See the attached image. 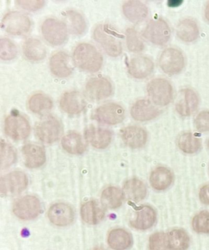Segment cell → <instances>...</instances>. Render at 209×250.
I'll return each mask as SVG.
<instances>
[{"label":"cell","mask_w":209,"mask_h":250,"mask_svg":"<svg viewBox=\"0 0 209 250\" xmlns=\"http://www.w3.org/2000/svg\"><path fill=\"white\" fill-rule=\"evenodd\" d=\"M189 245V236L183 229L157 232L149 239L150 250H186Z\"/></svg>","instance_id":"obj_1"},{"label":"cell","mask_w":209,"mask_h":250,"mask_svg":"<svg viewBox=\"0 0 209 250\" xmlns=\"http://www.w3.org/2000/svg\"><path fill=\"white\" fill-rule=\"evenodd\" d=\"M73 59L79 68L93 73L100 70L103 60L97 48L87 43H82L77 46L74 52Z\"/></svg>","instance_id":"obj_2"},{"label":"cell","mask_w":209,"mask_h":250,"mask_svg":"<svg viewBox=\"0 0 209 250\" xmlns=\"http://www.w3.org/2000/svg\"><path fill=\"white\" fill-rule=\"evenodd\" d=\"M149 97L156 105L164 106L171 102L173 90L169 82L164 79H153L148 83Z\"/></svg>","instance_id":"obj_3"},{"label":"cell","mask_w":209,"mask_h":250,"mask_svg":"<svg viewBox=\"0 0 209 250\" xmlns=\"http://www.w3.org/2000/svg\"><path fill=\"white\" fill-rule=\"evenodd\" d=\"M42 33L45 40L53 45L63 44L68 37L66 24L55 19H48L43 22Z\"/></svg>","instance_id":"obj_4"},{"label":"cell","mask_w":209,"mask_h":250,"mask_svg":"<svg viewBox=\"0 0 209 250\" xmlns=\"http://www.w3.org/2000/svg\"><path fill=\"white\" fill-rule=\"evenodd\" d=\"M35 131L41 141L50 144L60 138L63 132V127L59 120L49 117L38 123Z\"/></svg>","instance_id":"obj_5"},{"label":"cell","mask_w":209,"mask_h":250,"mask_svg":"<svg viewBox=\"0 0 209 250\" xmlns=\"http://www.w3.org/2000/svg\"><path fill=\"white\" fill-rule=\"evenodd\" d=\"M4 130L7 135L14 140H23L30 133V125L22 115L14 113L6 118Z\"/></svg>","instance_id":"obj_6"},{"label":"cell","mask_w":209,"mask_h":250,"mask_svg":"<svg viewBox=\"0 0 209 250\" xmlns=\"http://www.w3.org/2000/svg\"><path fill=\"white\" fill-rule=\"evenodd\" d=\"M93 119L102 124L114 125L123 121L125 110L121 105L108 103L98 107L93 112Z\"/></svg>","instance_id":"obj_7"},{"label":"cell","mask_w":209,"mask_h":250,"mask_svg":"<svg viewBox=\"0 0 209 250\" xmlns=\"http://www.w3.org/2000/svg\"><path fill=\"white\" fill-rule=\"evenodd\" d=\"M28 185L26 175L21 171H14L2 177L0 193L2 196H13L22 192Z\"/></svg>","instance_id":"obj_8"},{"label":"cell","mask_w":209,"mask_h":250,"mask_svg":"<svg viewBox=\"0 0 209 250\" xmlns=\"http://www.w3.org/2000/svg\"><path fill=\"white\" fill-rule=\"evenodd\" d=\"M30 26L28 17L19 12H10L2 21V27L6 32L13 35L25 34L30 30Z\"/></svg>","instance_id":"obj_9"},{"label":"cell","mask_w":209,"mask_h":250,"mask_svg":"<svg viewBox=\"0 0 209 250\" xmlns=\"http://www.w3.org/2000/svg\"><path fill=\"white\" fill-rule=\"evenodd\" d=\"M42 210V206L37 198L26 196L19 199L14 204V213L23 220H32L37 217Z\"/></svg>","instance_id":"obj_10"},{"label":"cell","mask_w":209,"mask_h":250,"mask_svg":"<svg viewBox=\"0 0 209 250\" xmlns=\"http://www.w3.org/2000/svg\"><path fill=\"white\" fill-rule=\"evenodd\" d=\"M149 42L157 45L166 44L170 37V30L168 24L162 19L153 20L148 23L143 33Z\"/></svg>","instance_id":"obj_11"},{"label":"cell","mask_w":209,"mask_h":250,"mask_svg":"<svg viewBox=\"0 0 209 250\" xmlns=\"http://www.w3.org/2000/svg\"><path fill=\"white\" fill-rule=\"evenodd\" d=\"M159 64L165 73L171 75L177 74L184 68V57L179 50L169 48L161 55Z\"/></svg>","instance_id":"obj_12"},{"label":"cell","mask_w":209,"mask_h":250,"mask_svg":"<svg viewBox=\"0 0 209 250\" xmlns=\"http://www.w3.org/2000/svg\"><path fill=\"white\" fill-rule=\"evenodd\" d=\"M112 89V83L107 79L96 78L90 79L86 83L85 93L90 100L101 101L110 97Z\"/></svg>","instance_id":"obj_13"},{"label":"cell","mask_w":209,"mask_h":250,"mask_svg":"<svg viewBox=\"0 0 209 250\" xmlns=\"http://www.w3.org/2000/svg\"><path fill=\"white\" fill-rule=\"evenodd\" d=\"M93 37L110 56L117 57L121 54L122 47L121 42L114 36L109 34L104 26L99 25L95 29Z\"/></svg>","instance_id":"obj_14"},{"label":"cell","mask_w":209,"mask_h":250,"mask_svg":"<svg viewBox=\"0 0 209 250\" xmlns=\"http://www.w3.org/2000/svg\"><path fill=\"white\" fill-rule=\"evenodd\" d=\"M48 217L53 224L59 227H66L73 222L74 213L68 204L57 203L50 207Z\"/></svg>","instance_id":"obj_15"},{"label":"cell","mask_w":209,"mask_h":250,"mask_svg":"<svg viewBox=\"0 0 209 250\" xmlns=\"http://www.w3.org/2000/svg\"><path fill=\"white\" fill-rule=\"evenodd\" d=\"M199 104L198 95L191 89L187 88L180 93L175 108L182 116H189L196 111Z\"/></svg>","instance_id":"obj_16"},{"label":"cell","mask_w":209,"mask_h":250,"mask_svg":"<svg viewBox=\"0 0 209 250\" xmlns=\"http://www.w3.org/2000/svg\"><path fill=\"white\" fill-rule=\"evenodd\" d=\"M50 68L54 75L62 78L68 77L73 70L70 57L63 52L52 55L50 60Z\"/></svg>","instance_id":"obj_17"},{"label":"cell","mask_w":209,"mask_h":250,"mask_svg":"<svg viewBox=\"0 0 209 250\" xmlns=\"http://www.w3.org/2000/svg\"><path fill=\"white\" fill-rule=\"evenodd\" d=\"M131 116L138 121L152 120L160 114V110L147 100H141L134 103L131 109Z\"/></svg>","instance_id":"obj_18"},{"label":"cell","mask_w":209,"mask_h":250,"mask_svg":"<svg viewBox=\"0 0 209 250\" xmlns=\"http://www.w3.org/2000/svg\"><path fill=\"white\" fill-rule=\"evenodd\" d=\"M86 140L95 148H106L112 140V133L107 129L90 125L85 129Z\"/></svg>","instance_id":"obj_19"},{"label":"cell","mask_w":209,"mask_h":250,"mask_svg":"<svg viewBox=\"0 0 209 250\" xmlns=\"http://www.w3.org/2000/svg\"><path fill=\"white\" fill-rule=\"evenodd\" d=\"M61 109L68 114H78L85 107L86 103L81 94L77 91L64 93L60 102Z\"/></svg>","instance_id":"obj_20"},{"label":"cell","mask_w":209,"mask_h":250,"mask_svg":"<svg viewBox=\"0 0 209 250\" xmlns=\"http://www.w3.org/2000/svg\"><path fill=\"white\" fill-rule=\"evenodd\" d=\"M121 137L126 146L129 147L137 148L145 145L147 134L141 127L131 126L122 129Z\"/></svg>","instance_id":"obj_21"},{"label":"cell","mask_w":209,"mask_h":250,"mask_svg":"<svg viewBox=\"0 0 209 250\" xmlns=\"http://www.w3.org/2000/svg\"><path fill=\"white\" fill-rule=\"evenodd\" d=\"M156 220V213L150 206H143L136 210L130 224L137 229L146 230L152 227Z\"/></svg>","instance_id":"obj_22"},{"label":"cell","mask_w":209,"mask_h":250,"mask_svg":"<svg viewBox=\"0 0 209 250\" xmlns=\"http://www.w3.org/2000/svg\"><path fill=\"white\" fill-rule=\"evenodd\" d=\"M22 153L25 158V165L28 167H39L45 163V153L42 146L36 144H28L23 146Z\"/></svg>","instance_id":"obj_23"},{"label":"cell","mask_w":209,"mask_h":250,"mask_svg":"<svg viewBox=\"0 0 209 250\" xmlns=\"http://www.w3.org/2000/svg\"><path fill=\"white\" fill-rule=\"evenodd\" d=\"M153 68V62L145 57L133 58L128 64L129 73L136 79H144L150 75Z\"/></svg>","instance_id":"obj_24"},{"label":"cell","mask_w":209,"mask_h":250,"mask_svg":"<svg viewBox=\"0 0 209 250\" xmlns=\"http://www.w3.org/2000/svg\"><path fill=\"white\" fill-rule=\"evenodd\" d=\"M124 15L133 23L143 21L148 15V9L143 3L139 1H129L124 4Z\"/></svg>","instance_id":"obj_25"},{"label":"cell","mask_w":209,"mask_h":250,"mask_svg":"<svg viewBox=\"0 0 209 250\" xmlns=\"http://www.w3.org/2000/svg\"><path fill=\"white\" fill-rule=\"evenodd\" d=\"M146 194V187L141 180L136 179L129 180L124 185V194L129 201L138 203L145 198Z\"/></svg>","instance_id":"obj_26"},{"label":"cell","mask_w":209,"mask_h":250,"mask_svg":"<svg viewBox=\"0 0 209 250\" xmlns=\"http://www.w3.org/2000/svg\"><path fill=\"white\" fill-rule=\"evenodd\" d=\"M108 244L115 250H125L131 246L133 240L126 230L115 229L111 230L108 235Z\"/></svg>","instance_id":"obj_27"},{"label":"cell","mask_w":209,"mask_h":250,"mask_svg":"<svg viewBox=\"0 0 209 250\" xmlns=\"http://www.w3.org/2000/svg\"><path fill=\"white\" fill-rule=\"evenodd\" d=\"M23 51L26 59L32 61H41L46 56V49L44 44L35 38H30L24 42Z\"/></svg>","instance_id":"obj_28"},{"label":"cell","mask_w":209,"mask_h":250,"mask_svg":"<svg viewBox=\"0 0 209 250\" xmlns=\"http://www.w3.org/2000/svg\"><path fill=\"white\" fill-rule=\"evenodd\" d=\"M62 145L64 150L73 155H79L85 151L86 144L82 136L76 132L71 131L62 139Z\"/></svg>","instance_id":"obj_29"},{"label":"cell","mask_w":209,"mask_h":250,"mask_svg":"<svg viewBox=\"0 0 209 250\" xmlns=\"http://www.w3.org/2000/svg\"><path fill=\"white\" fill-rule=\"evenodd\" d=\"M173 176L167 168L160 167L151 174L150 182L153 188L157 190H165L172 184Z\"/></svg>","instance_id":"obj_30"},{"label":"cell","mask_w":209,"mask_h":250,"mask_svg":"<svg viewBox=\"0 0 209 250\" xmlns=\"http://www.w3.org/2000/svg\"><path fill=\"white\" fill-rule=\"evenodd\" d=\"M199 28L195 21L185 19L179 23L177 28L178 37L185 42H192L198 38Z\"/></svg>","instance_id":"obj_31"},{"label":"cell","mask_w":209,"mask_h":250,"mask_svg":"<svg viewBox=\"0 0 209 250\" xmlns=\"http://www.w3.org/2000/svg\"><path fill=\"white\" fill-rule=\"evenodd\" d=\"M81 216L88 224L96 225L102 220L104 212L95 201H88L82 206Z\"/></svg>","instance_id":"obj_32"},{"label":"cell","mask_w":209,"mask_h":250,"mask_svg":"<svg viewBox=\"0 0 209 250\" xmlns=\"http://www.w3.org/2000/svg\"><path fill=\"white\" fill-rule=\"evenodd\" d=\"M124 193L116 187H109L104 189L102 195V203L105 208L115 209L122 205Z\"/></svg>","instance_id":"obj_33"},{"label":"cell","mask_w":209,"mask_h":250,"mask_svg":"<svg viewBox=\"0 0 209 250\" xmlns=\"http://www.w3.org/2000/svg\"><path fill=\"white\" fill-rule=\"evenodd\" d=\"M52 106V101L44 94H35L30 98L28 102L29 109L35 114H42L49 112Z\"/></svg>","instance_id":"obj_34"},{"label":"cell","mask_w":209,"mask_h":250,"mask_svg":"<svg viewBox=\"0 0 209 250\" xmlns=\"http://www.w3.org/2000/svg\"><path fill=\"white\" fill-rule=\"evenodd\" d=\"M178 146L184 152L193 153L201 147V140L190 133L182 134L178 139Z\"/></svg>","instance_id":"obj_35"},{"label":"cell","mask_w":209,"mask_h":250,"mask_svg":"<svg viewBox=\"0 0 209 250\" xmlns=\"http://www.w3.org/2000/svg\"><path fill=\"white\" fill-rule=\"evenodd\" d=\"M66 16L72 33L77 35L83 34L85 31L86 22L83 15L78 11L71 10L67 12Z\"/></svg>","instance_id":"obj_36"},{"label":"cell","mask_w":209,"mask_h":250,"mask_svg":"<svg viewBox=\"0 0 209 250\" xmlns=\"http://www.w3.org/2000/svg\"><path fill=\"white\" fill-rule=\"evenodd\" d=\"M126 36L127 47L130 51L139 52L144 50V42L134 29H128L126 30Z\"/></svg>","instance_id":"obj_37"},{"label":"cell","mask_w":209,"mask_h":250,"mask_svg":"<svg viewBox=\"0 0 209 250\" xmlns=\"http://www.w3.org/2000/svg\"><path fill=\"white\" fill-rule=\"evenodd\" d=\"M18 54V49L11 40L3 38L0 41V57L3 60H11Z\"/></svg>","instance_id":"obj_38"},{"label":"cell","mask_w":209,"mask_h":250,"mask_svg":"<svg viewBox=\"0 0 209 250\" xmlns=\"http://www.w3.org/2000/svg\"><path fill=\"white\" fill-rule=\"evenodd\" d=\"M16 154L15 150L10 145L1 142V168L10 167L16 161Z\"/></svg>","instance_id":"obj_39"},{"label":"cell","mask_w":209,"mask_h":250,"mask_svg":"<svg viewBox=\"0 0 209 250\" xmlns=\"http://www.w3.org/2000/svg\"><path fill=\"white\" fill-rule=\"evenodd\" d=\"M192 226L196 232L209 234V212L203 211L194 216Z\"/></svg>","instance_id":"obj_40"},{"label":"cell","mask_w":209,"mask_h":250,"mask_svg":"<svg viewBox=\"0 0 209 250\" xmlns=\"http://www.w3.org/2000/svg\"><path fill=\"white\" fill-rule=\"evenodd\" d=\"M197 130L201 132L209 131V111H203L198 115L194 120Z\"/></svg>","instance_id":"obj_41"},{"label":"cell","mask_w":209,"mask_h":250,"mask_svg":"<svg viewBox=\"0 0 209 250\" xmlns=\"http://www.w3.org/2000/svg\"><path fill=\"white\" fill-rule=\"evenodd\" d=\"M16 4L24 9L28 11H36L44 5V1H17Z\"/></svg>","instance_id":"obj_42"},{"label":"cell","mask_w":209,"mask_h":250,"mask_svg":"<svg viewBox=\"0 0 209 250\" xmlns=\"http://www.w3.org/2000/svg\"><path fill=\"white\" fill-rule=\"evenodd\" d=\"M199 198L202 203L206 205H209V186L208 185L202 188L199 193Z\"/></svg>","instance_id":"obj_43"},{"label":"cell","mask_w":209,"mask_h":250,"mask_svg":"<svg viewBox=\"0 0 209 250\" xmlns=\"http://www.w3.org/2000/svg\"><path fill=\"white\" fill-rule=\"evenodd\" d=\"M183 3L182 1H168V5L170 7H176L181 5Z\"/></svg>","instance_id":"obj_44"},{"label":"cell","mask_w":209,"mask_h":250,"mask_svg":"<svg viewBox=\"0 0 209 250\" xmlns=\"http://www.w3.org/2000/svg\"><path fill=\"white\" fill-rule=\"evenodd\" d=\"M205 15L206 19L209 21V3L208 4V5L206 6Z\"/></svg>","instance_id":"obj_45"},{"label":"cell","mask_w":209,"mask_h":250,"mask_svg":"<svg viewBox=\"0 0 209 250\" xmlns=\"http://www.w3.org/2000/svg\"><path fill=\"white\" fill-rule=\"evenodd\" d=\"M93 250H105L103 249H96Z\"/></svg>","instance_id":"obj_46"},{"label":"cell","mask_w":209,"mask_h":250,"mask_svg":"<svg viewBox=\"0 0 209 250\" xmlns=\"http://www.w3.org/2000/svg\"><path fill=\"white\" fill-rule=\"evenodd\" d=\"M208 146H209V140L208 141Z\"/></svg>","instance_id":"obj_47"}]
</instances>
